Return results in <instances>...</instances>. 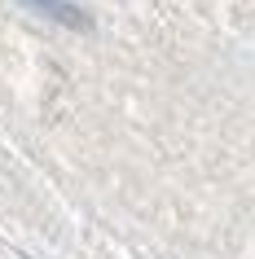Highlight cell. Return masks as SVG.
<instances>
[{
	"instance_id": "1",
	"label": "cell",
	"mask_w": 255,
	"mask_h": 259,
	"mask_svg": "<svg viewBox=\"0 0 255 259\" xmlns=\"http://www.w3.org/2000/svg\"><path fill=\"white\" fill-rule=\"evenodd\" d=\"M18 5H27L31 14H40V18H53L57 27L93 31V14H84L80 5H70V0H18Z\"/></svg>"
}]
</instances>
